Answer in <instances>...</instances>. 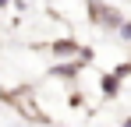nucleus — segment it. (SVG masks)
<instances>
[{
	"instance_id": "obj_1",
	"label": "nucleus",
	"mask_w": 131,
	"mask_h": 127,
	"mask_svg": "<svg viewBox=\"0 0 131 127\" xmlns=\"http://www.w3.org/2000/svg\"><path fill=\"white\" fill-rule=\"evenodd\" d=\"M89 14L96 25H103V28H121V11L113 7V4H103V0H89Z\"/></svg>"
},
{
	"instance_id": "obj_2",
	"label": "nucleus",
	"mask_w": 131,
	"mask_h": 127,
	"mask_svg": "<svg viewBox=\"0 0 131 127\" xmlns=\"http://www.w3.org/2000/svg\"><path fill=\"white\" fill-rule=\"evenodd\" d=\"M99 88H103L106 99H113V95L121 92V78H117V74H103V78H99Z\"/></svg>"
},
{
	"instance_id": "obj_3",
	"label": "nucleus",
	"mask_w": 131,
	"mask_h": 127,
	"mask_svg": "<svg viewBox=\"0 0 131 127\" xmlns=\"http://www.w3.org/2000/svg\"><path fill=\"white\" fill-rule=\"evenodd\" d=\"M50 49H53V57H74V53H78V42H71V39H60V42H53Z\"/></svg>"
},
{
	"instance_id": "obj_4",
	"label": "nucleus",
	"mask_w": 131,
	"mask_h": 127,
	"mask_svg": "<svg viewBox=\"0 0 131 127\" xmlns=\"http://www.w3.org/2000/svg\"><path fill=\"white\" fill-rule=\"evenodd\" d=\"M121 39L131 42V21H121Z\"/></svg>"
},
{
	"instance_id": "obj_5",
	"label": "nucleus",
	"mask_w": 131,
	"mask_h": 127,
	"mask_svg": "<svg viewBox=\"0 0 131 127\" xmlns=\"http://www.w3.org/2000/svg\"><path fill=\"white\" fill-rule=\"evenodd\" d=\"M0 7H11V0H0Z\"/></svg>"
},
{
	"instance_id": "obj_6",
	"label": "nucleus",
	"mask_w": 131,
	"mask_h": 127,
	"mask_svg": "<svg viewBox=\"0 0 131 127\" xmlns=\"http://www.w3.org/2000/svg\"><path fill=\"white\" fill-rule=\"evenodd\" d=\"M124 127H131V117H128V120H124Z\"/></svg>"
}]
</instances>
